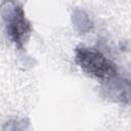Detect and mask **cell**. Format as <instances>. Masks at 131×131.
Returning <instances> with one entry per match:
<instances>
[{"label":"cell","mask_w":131,"mask_h":131,"mask_svg":"<svg viewBox=\"0 0 131 131\" xmlns=\"http://www.w3.org/2000/svg\"><path fill=\"white\" fill-rule=\"evenodd\" d=\"M76 61L84 72L97 79L107 80L117 73L115 64L94 48H77Z\"/></svg>","instance_id":"1"},{"label":"cell","mask_w":131,"mask_h":131,"mask_svg":"<svg viewBox=\"0 0 131 131\" xmlns=\"http://www.w3.org/2000/svg\"><path fill=\"white\" fill-rule=\"evenodd\" d=\"M4 19L7 34L9 35L10 39L18 47H21L31 32L30 23L26 19L23 8L14 5L11 7V9L7 10L6 14L4 15Z\"/></svg>","instance_id":"2"}]
</instances>
